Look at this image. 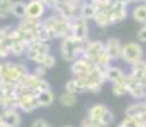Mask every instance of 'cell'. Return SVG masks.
Returning a JSON list of instances; mask_svg holds the SVG:
<instances>
[{
    "label": "cell",
    "mask_w": 146,
    "mask_h": 127,
    "mask_svg": "<svg viewBox=\"0 0 146 127\" xmlns=\"http://www.w3.org/2000/svg\"><path fill=\"white\" fill-rule=\"evenodd\" d=\"M44 27L48 33V37L51 41L53 39H62L71 35V21L66 18H62L61 15L56 13L47 14L43 19Z\"/></svg>",
    "instance_id": "1"
},
{
    "label": "cell",
    "mask_w": 146,
    "mask_h": 127,
    "mask_svg": "<svg viewBox=\"0 0 146 127\" xmlns=\"http://www.w3.org/2000/svg\"><path fill=\"white\" fill-rule=\"evenodd\" d=\"M89 39H80L71 35L60 39V55L62 60L71 64L79 57H81Z\"/></svg>",
    "instance_id": "2"
},
{
    "label": "cell",
    "mask_w": 146,
    "mask_h": 127,
    "mask_svg": "<svg viewBox=\"0 0 146 127\" xmlns=\"http://www.w3.org/2000/svg\"><path fill=\"white\" fill-rule=\"evenodd\" d=\"M28 71L29 67L27 64L21 61H12L9 59L3 60L0 63V81L18 84Z\"/></svg>",
    "instance_id": "3"
},
{
    "label": "cell",
    "mask_w": 146,
    "mask_h": 127,
    "mask_svg": "<svg viewBox=\"0 0 146 127\" xmlns=\"http://www.w3.org/2000/svg\"><path fill=\"white\" fill-rule=\"evenodd\" d=\"M50 52H51V45H50V42L35 41L27 46L24 57H26L27 61L32 63L33 65H41L44 56Z\"/></svg>",
    "instance_id": "4"
},
{
    "label": "cell",
    "mask_w": 146,
    "mask_h": 127,
    "mask_svg": "<svg viewBox=\"0 0 146 127\" xmlns=\"http://www.w3.org/2000/svg\"><path fill=\"white\" fill-rule=\"evenodd\" d=\"M144 59V47L141 43L137 41L127 42L123 43L122 47V56H121V61L127 66H131L137 61Z\"/></svg>",
    "instance_id": "5"
},
{
    "label": "cell",
    "mask_w": 146,
    "mask_h": 127,
    "mask_svg": "<svg viewBox=\"0 0 146 127\" xmlns=\"http://www.w3.org/2000/svg\"><path fill=\"white\" fill-rule=\"evenodd\" d=\"M18 88L19 89H27V90H31V92L38 93V92H42V90L50 89L51 85H50V83L46 80V78L36 76L29 69V71H28L27 74L23 76V79L18 83Z\"/></svg>",
    "instance_id": "6"
},
{
    "label": "cell",
    "mask_w": 146,
    "mask_h": 127,
    "mask_svg": "<svg viewBox=\"0 0 146 127\" xmlns=\"http://www.w3.org/2000/svg\"><path fill=\"white\" fill-rule=\"evenodd\" d=\"M18 99H19L18 109L24 112V113H32L36 109L40 108L37 100V93L35 92L18 88Z\"/></svg>",
    "instance_id": "7"
},
{
    "label": "cell",
    "mask_w": 146,
    "mask_h": 127,
    "mask_svg": "<svg viewBox=\"0 0 146 127\" xmlns=\"http://www.w3.org/2000/svg\"><path fill=\"white\" fill-rule=\"evenodd\" d=\"M71 36L80 39H89L90 37V21L76 15L71 19Z\"/></svg>",
    "instance_id": "8"
},
{
    "label": "cell",
    "mask_w": 146,
    "mask_h": 127,
    "mask_svg": "<svg viewBox=\"0 0 146 127\" xmlns=\"http://www.w3.org/2000/svg\"><path fill=\"white\" fill-rule=\"evenodd\" d=\"M50 9L42 0H27V18L43 19L48 14Z\"/></svg>",
    "instance_id": "9"
},
{
    "label": "cell",
    "mask_w": 146,
    "mask_h": 127,
    "mask_svg": "<svg viewBox=\"0 0 146 127\" xmlns=\"http://www.w3.org/2000/svg\"><path fill=\"white\" fill-rule=\"evenodd\" d=\"M94 67H95V65L92 61L86 60L85 57L81 56L78 60H75L74 63H71V65H70V71H71L72 78H80V76L89 74Z\"/></svg>",
    "instance_id": "10"
},
{
    "label": "cell",
    "mask_w": 146,
    "mask_h": 127,
    "mask_svg": "<svg viewBox=\"0 0 146 127\" xmlns=\"http://www.w3.org/2000/svg\"><path fill=\"white\" fill-rule=\"evenodd\" d=\"M26 50H27V45L23 42V39L19 37L15 28L13 27L12 31H10V53H12V56L17 59L24 57Z\"/></svg>",
    "instance_id": "11"
},
{
    "label": "cell",
    "mask_w": 146,
    "mask_h": 127,
    "mask_svg": "<svg viewBox=\"0 0 146 127\" xmlns=\"http://www.w3.org/2000/svg\"><path fill=\"white\" fill-rule=\"evenodd\" d=\"M112 5H113V3H112L107 9H103V10L97 12L95 17L93 18V23H94L95 27L100 28V29H104V28L116 25V22H114L113 15H112V12H111Z\"/></svg>",
    "instance_id": "12"
},
{
    "label": "cell",
    "mask_w": 146,
    "mask_h": 127,
    "mask_svg": "<svg viewBox=\"0 0 146 127\" xmlns=\"http://www.w3.org/2000/svg\"><path fill=\"white\" fill-rule=\"evenodd\" d=\"M104 50H106L104 41H102V39H89L88 45H86L85 50H84L83 57H85L86 60L94 63L95 59H97Z\"/></svg>",
    "instance_id": "13"
},
{
    "label": "cell",
    "mask_w": 146,
    "mask_h": 127,
    "mask_svg": "<svg viewBox=\"0 0 146 127\" xmlns=\"http://www.w3.org/2000/svg\"><path fill=\"white\" fill-rule=\"evenodd\" d=\"M127 90L128 95L135 100H145L146 98V89L145 86L141 84L140 80L131 78L127 74Z\"/></svg>",
    "instance_id": "14"
},
{
    "label": "cell",
    "mask_w": 146,
    "mask_h": 127,
    "mask_svg": "<svg viewBox=\"0 0 146 127\" xmlns=\"http://www.w3.org/2000/svg\"><path fill=\"white\" fill-rule=\"evenodd\" d=\"M106 51L108 52V55L111 56V59L113 60V63L121 61V56H122V47L123 43L116 37H111L107 41H104Z\"/></svg>",
    "instance_id": "15"
},
{
    "label": "cell",
    "mask_w": 146,
    "mask_h": 127,
    "mask_svg": "<svg viewBox=\"0 0 146 127\" xmlns=\"http://www.w3.org/2000/svg\"><path fill=\"white\" fill-rule=\"evenodd\" d=\"M106 79L109 83H118V81H125L127 79V71L122 66L116 64H112L107 67L106 70Z\"/></svg>",
    "instance_id": "16"
},
{
    "label": "cell",
    "mask_w": 146,
    "mask_h": 127,
    "mask_svg": "<svg viewBox=\"0 0 146 127\" xmlns=\"http://www.w3.org/2000/svg\"><path fill=\"white\" fill-rule=\"evenodd\" d=\"M1 114H3V118H4V125L7 127H21L22 116L19 109L17 108L1 109Z\"/></svg>",
    "instance_id": "17"
},
{
    "label": "cell",
    "mask_w": 146,
    "mask_h": 127,
    "mask_svg": "<svg viewBox=\"0 0 146 127\" xmlns=\"http://www.w3.org/2000/svg\"><path fill=\"white\" fill-rule=\"evenodd\" d=\"M108 109H109L108 107L104 106V104H102V103L93 104V106L88 109V114H86V117H89L90 120L95 121V122H98L100 125V121H102L103 116L107 113Z\"/></svg>",
    "instance_id": "18"
},
{
    "label": "cell",
    "mask_w": 146,
    "mask_h": 127,
    "mask_svg": "<svg viewBox=\"0 0 146 127\" xmlns=\"http://www.w3.org/2000/svg\"><path fill=\"white\" fill-rule=\"evenodd\" d=\"M130 15L132 18V21L136 22V23L139 24L146 23V4L145 3H140V4L133 5L130 10Z\"/></svg>",
    "instance_id": "19"
},
{
    "label": "cell",
    "mask_w": 146,
    "mask_h": 127,
    "mask_svg": "<svg viewBox=\"0 0 146 127\" xmlns=\"http://www.w3.org/2000/svg\"><path fill=\"white\" fill-rule=\"evenodd\" d=\"M146 113V103L144 100H136L125 109V116L128 117H142Z\"/></svg>",
    "instance_id": "20"
},
{
    "label": "cell",
    "mask_w": 146,
    "mask_h": 127,
    "mask_svg": "<svg viewBox=\"0 0 146 127\" xmlns=\"http://www.w3.org/2000/svg\"><path fill=\"white\" fill-rule=\"evenodd\" d=\"M95 14H97V9H95L93 3L89 1V0H84V1L79 5V12H78V15L83 17V18L88 19V21H93Z\"/></svg>",
    "instance_id": "21"
},
{
    "label": "cell",
    "mask_w": 146,
    "mask_h": 127,
    "mask_svg": "<svg viewBox=\"0 0 146 127\" xmlns=\"http://www.w3.org/2000/svg\"><path fill=\"white\" fill-rule=\"evenodd\" d=\"M37 100L40 108H47V107L52 106L55 102V93L52 92V89H46L42 92L37 93Z\"/></svg>",
    "instance_id": "22"
},
{
    "label": "cell",
    "mask_w": 146,
    "mask_h": 127,
    "mask_svg": "<svg viewBox=\"0 0 146 127\" xmlns=\"http://www.w3.org/2000/svg\"><path fill=\"white\" fill-rule=\"evenodd\" d=\"M12 17L17 18L18 21L27 18V1H24V0H14Z\"/></svg>",
    "instance_id": "23"
},
{
    "label": "cell",
    "mask_w": 146,
    "mask_h": 127,
    "mask_svg": "<svg viewBox=\"0 0 146 127\" xmlns=\"http://www.w3.org/2000/svg\"><path fill=\"white\" fill-rule=\"evenodd\" d=\"M19 106V99H18V93L15 94H7L3 98H0V108L7 109V108H17Z\"/></svg>",
    "instance_id": "24"
},
{
    "label": "cell",
    "mask_w": 146,
    "mask_h": 127,
    "mask_svg": "<svg viewBox=\"0 0 146 127\" xmlns=\"http://www.w3.org/2000/svg\"><path fill=\"white\" fill-rule=\"evenodd\" d=\"M58 102L61 106L64 107H74L78 102V95L74 93H69V92H62L58 97Z\"/></svg>",
    "instance_id": "25"
},
{
    "label": "cell",
    "mask_w": 146,
    "mask_h": 127,
    "mask_svg": "<svg viewBox=\"0 0 146 127\" xmlns=\"http://www.w3.org/2000/svg\"><path fill=\"white\" fill-rule=\"evenodd\" d=\"M14 0H0V21L12 17Z\"/></svg>",
    "instance_id": "26"
},
{
    "label": "cell",
    "mask_w": 146,
    "mask_h": 127,
    "mask_svg": "<svg viewBox=\"0 0 146 127\" xmlns=\"http://www.w3.org/2000/svg\"><path fill=\"white\" fill-rule=\"evenodd\" d=\"M112 93L116 97H125L128 94L127 90V79L125 81H118V83H112Z\"/></svg>",
    "instance_id": "27"
},
{
    "label": "cell",
    "mask_w": 146,
    "mask_h": 127,
    "mask_svg": "<svg viewBox=\"0 0 146 127\" xmlns=\"http://www.w3.org/2000/svg\"><path fill=\"white\" fill-rule=\"evenodd\" d=\"M56 63H57V60H56L55 55H53L52 52H50L44 56V59H43V61H42L41 65L46 67L47 70H50V69H53V67L56 66Z\"/></svg>",
    "instance_id": "28"
},
{
    "label": "cell",
    "mask_w": 146,
    "mask_h": 127,
    "mask_svg": "<svg viewBox=\"0 0 146 127\" xmlns=\"http://www.w3.org/2000/svg\"><path fill=\"white\" fill-rule=\"evenodd\" d=\"M113 122H114V114H113V112H112L111 109H108L107 113L103 116L102 121H100V126L102 127H109Z\"/></svg>",
    "instance_id": "29"
},
{
    "label": "cell",
    "mask_w": 146,
    "mask_h": 127,
    "mask_svg": "<svg viewBox=\"0 0 146 127\" xmlns=\"http://www.w3.org/2000/svg\"><path fill=\"white\" fill-rule=\"evenodd\" d=\"M65 90H66V92H69V93H74V94H78V93H80V90H79V88H78L76 81H75L74 78H71L70 80L66 81Z\"/></svg>",
    "instance_id": "30"
},
{
    "label": "cell",
    "mask_w": 146,
    "mask_h": 127,
    "mask_svg": "<svg viewBox=\"0 0 146 127\" xmlns=\"http://www.w3.org/2000/svg\"><path fill=\"white\" fill-rule=\"evenodd\" d=\"M31 71L36 76H40V78H46V74H47V69L44 66H42V65H33Z\"/></svg>",
    "instance_id": "31"
},
{
    "label": "cell",
    "mask_w": 146,
    "mask_h": 127,
    "mask_svg": "<svg viewBox=\"0 0 146 127\" xmlns=\"http://www.w3.org/2000/svg\"><path fill=\"white\" fill-rule=\"evenodd\" d=\"M136 41L140 42V43H146V28L142 27V25L136 33Z\"/></svg>",
    "instance_id": "32"
},
{
    "label": "cell",
    "mask_w": 146,
    "mask_h": 127,
    "mask_svg": "<svg viewBox=\"0 0 146 127\" xmlns=\"http://www.w3.org/2000/svg\"><path fill=\"white\" fill-rule=\"evenodd\" d=\"M80 127H102V126H100L98 122H95V121L90 120L89 117H85L80 122Z\"/></svg>",
    "instance_id": "33"
},
{
    "label": "cell",
    "mask_w": 146,
    "mask_h": 127,
    "mask_svg": "<svg viewBox=\"0 0 146 127\" xmlns=\"http://www.w3.org/2000/svg\"><path fill=\"white\" fill-rule=\"evenodd\" d=\"M31 127H52V126L50 125L44 118H36V120L32 122Z\"/></svg>",
    "instance_id": "34"
},
{
    "label": "cell",
    "mask_w": 146,
    "mask_h": 127,
    "mask_svg": "<svg viewBox=\"0 0 146 127\" xmlns=\"http://www.w3.org/2000/svg\"><path fill=\"white\" fill-rule=\"evenodd\" d=\"M112 3H114V4H121V5H126V7H130L131 4V0H111Z\"/></svg>",
    "instance_id": "35"
},
{
    "label": "cell",
    "mask_w": 146,
    "mask_h": 127,
    "mask_svg": "<svg viewBox=\"0 0 146 127\" xmlns=\"http://www.w3.org/2000/svg\"><path fill=\"white\" fill-rule=\"evenodd\" d=\"M140 81H141V84L145 86V89H146V71H145L144 76H142V79H141V80H140Z\"/></svg>",
    "instance_id": "36"
},
{
    "label": "cell",
    "mask_w": 146,
    "mask_h": 127,
    "mask_svg": "<svg viewBox=\"0 0 146 127\" xmlns=\"http://www.w3.org/2000/svg\"><path fill=\"white\" fill-rule=\"evenodd\" d=\"M140 3H144V0H131V4H132V5L140 4Z\"/></svg>",
    "instance_id": "37"
},
{
    "label": "cell",
    "mask_w": 146,
    "mask_h": 127,
    "mask_svg": "<svg viewBox=\"0 0 146 127\" xmlns=\"http://www.w3.org/2000/svg\"><path fill=\"white\" fill-rule=\"evenodd\" d=\"M1 126H4V118H3V114H1V112H0V127Z\"/></svg>",
    "instance_id": "38"
},
{
    "label": "cell",
    "mask_w": 146,
    "mask_h": 127,
    "mask_svg": "<svg viewBox=\"0 0 146 127\" xmlns=\"http://www.w3.org/2000/svg\"><path fill=\"white\" fill-rule=\"evenodd\" d=\"M70 1H72V3H75V4H78V5H80L81 3L84 1V0H70Z\"/></svg>",
    "instance_id": "39"
},
{
    "label": "cell",
    "mask_w": 146,
    "mask_h": 127,
    "mask_svg": "<svg viewBox=\"0 0 146 127\" xmlns=\"http://www.w3.org/2000/svg\"><path fill=\"white\" fill-rule=\"evenodd\" d=\"M89 1H92V3H98V1H104V0H89Z\"/></svg>",
    "instance_id": "40"
},
{
    "label": "cell",
    "mask_w": 146,
    "mask_h": 127,
    "mask_svg": "<svg viewBox=\"0 0 146 127\" xmlns=\"http://www.w3.org/2000/svg\"><path fill=\"white\" fill-rule=\"evenodd\" d=\"M117 127H126V126H125V125H122V123H121V122H119V125H118V126H117Z\"/></svg>",
    "instance_id": "41"
},
{
    "label": "cell",
    "mask_w": 146,
    "mask_h": 127,
    "mask_svg": "<svg viewBox=\"0 0 146 127\" xmlns=\"http://www.w3.org/2000/svg\"><path fill=\"white\" fill-rule=\"evenodd\" d=\"M64 127H74V126H71V125H66V126H64Z\"/></svg>",
    "instance_id": "42"
},
{
    "label": "cell",
    "mask_w": 146,
    "mask_h": 127,
    "mask_svg": "<svg viewBox=\"0 0 146 127\" xmlns=\"http://www.w3.org/2000/svg\"><path fill=\"white\" fill-rule=\"evenodd\" d=\"M141 25H142V27H145V28H146V23H144V24H141Z\"/></svg>",
    "instance_id": "43"
},
{
    "label": "cell",
    "mask_w": 146,
    "mask_h": 127,
    "mask_svg": "<svg viewBox=\"0 0 146 127\" xmlns=\"http://www.w3.org/2000/svg\"><path fill=\"white\" fill-rule=\"evenodd\" d=\"M1 61H3V59H1V57H0V63H1Z\"/></svg>",
    "instance_id": "44"
},
{
    "label": "cell",
    "mask_w": 146,
    "mask_h": 127,
    "mask_svg": "<svg viewBox=\"0 0 146 127\" xmlns=\"http://www.w3.org/2000/svg\"><path fill=\"white\" fill-rule=\"evenodd\" d=\"M144 3H145V4H146V0H144Z\"/></svg>",
    "instance_id": "45"
},
{
    "label": "cell",
    "mask_w": 146,
    "mask_h": 127,
    "mask_svg": "<svg viewBox=\"0 0 146 127\" xmlns=\"http://www.w3.org/2000/svg\"><path fill=\"white\" fill-rule=\"evenodd\" d=\"M144 102H145V103H146V98H145V100H144Z\"/></svg>",
    "instance_id": "46"
},
{
    "label": "cell",
    "mask_w": 146,
    "mask_h": 127,
    "mask_svg": "<svg viewBox=\"0 0 146 127\" xmlns=\"http://www.w3.org/2000/svg\"><path fill=\"white\" fill-rule=\"evenodd\" d=\"M1 127H7V126H5V125H4V126H1Z\"/></svg>",
    "instance_id": "47"
}]
</instances>
